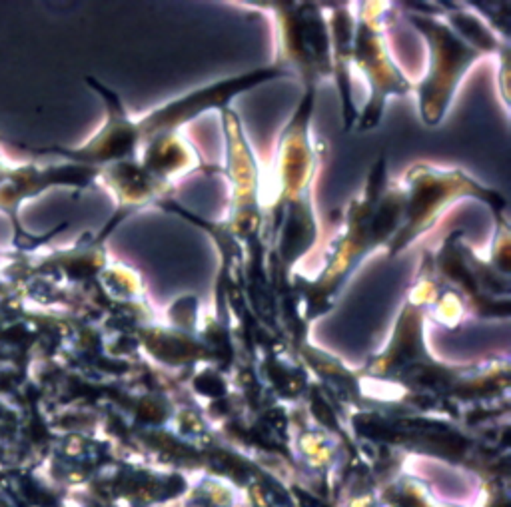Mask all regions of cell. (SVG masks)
<instances>
[{
    "instance_id": "obj_4",
    "label": "cell",
    "mask_w": 511,
    "mask_h": 507,
    "mask_svg": "<svg viewBox=\"0 0 511 507\" xmlns=\"http://www.w3.org/2000/svg\"><path fill=\"white\" fill-rule=\"evenodd\" d=\"M357 23L354 26L352 56L360 70L366 74L372 96L364 112L357 118V130H372L381 120L384 106L391 96H406L411 90V82L401 74V70L388 55L384 38V8L388 4H360Z\"/></svg>"
},
{
    "instance_id": "obj_1",
    "label": "cell",
    "mask_w": 511,
    "mask_h": 507,
    "mask_svg": "<svg viewBox=\"0 0 511 507\" xmlns=\"http://www.w3.org/2000/svg\"><path fill=\"white\" fill-rule=\"evenodd\" d=\"M406 206L403 186L388 182L386 158H381L367 182L362 198L350 204L344 234L335 240L330 262L306 292V316L316 318L332 306L333 296L344 286L348 276L356 270L362 258L384 244H391L400 228Z\"/></svg>"
},
{
    "instance_id": "obj_2",
    "label": "cell",
    "mask_w": 511,
    "mask_h": 507,
    "mask_svg": "<svg viewBox=\"0 0 511 507\" xmlns=\"http://www.w3.org/2000/svg\"><path fill=\"white\" fill-rule=\"evenodd\" d=\"M408 18L425 36L430 48V70L418 89L420 112L427 126H437L461 78L479 58L498 55L500 38L471 12H408Z\"/></svg>"
},
{
    "instance_id": "obj_3",
    "label": "cell",
    "mask_w": 511,
    "mask_h": 507,
    "mask_svg": "<svg viewBox=\"0 0 511 507\" xmlns=\"http://www.w3.org/2000/svg\"><path fill=\"white\" fill-rule=\"evenodd\" d=\"M406 206L401 224L389 244V254L401 252L418 236L434 224L449 202L473 196L483 200L495 214L505 208V200L498 192L479 186L459 170H437L430 166L411 168L406 178Z\"/></svg>"
}]
</instances>
